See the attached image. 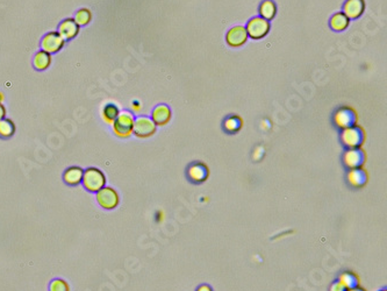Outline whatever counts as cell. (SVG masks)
<instances>
[{
    "label": "cell",
    "mask_w": 387,
    "mask_h": 291,
    "mask_svg": "<svg viewBox=\"0 0 387 291\" xmlns=\"http://www.w3.org/2000/svg\"><path fill=\"white\" fill-rule=\"evenodd\" d=\"M135 118L132 112L122 111L112 123L113 133L120 139H127L133 134Z\"/></svg>",
    "instance_id": "2"
},
{
    "label": "cell",
    "mask_w": 387,
    "mask_h": 291,
    "mask_svg": "<svg viewBox=\"0 0 387 291\" xmlns=\"http://www.w3.org/2000/svg\"><path fill=\"white\" fill-rule=\"evenodd\" d=\"M151 119H153V121L156 123V126L167 125L171 119L170 108L164 104L158 105V106L155 107V110L153 111V117H151Z\"/></svg>",
    "instance_id": "14"
},
{
    "label": "cell",
    "mask_w": 387,
    "mask_h": 291,
    "mask_svg": "<svg viewBox=\"0 0 387 291\" xmlns=\"http://www.w3.org/2000/svg\"><path fill=\"white\" fill-rule=\"evenodd\" d=\"M346 291H365V290H364V289H360V288H358V286H356V288L348 289Z\"/></svg>",
    "instance_id": "31"
},
{
    "label": "cell",
    "mask_w": 387,
    "mask_h": 291,
    "mask_svg": "<svg viewBox=\"0 0 387 291\" xmlns=\"http://www.w3.org/2000/svg\"><path fill=\"white\" fill-rule=\"evenodd\" d=\"M157 130L156 123L153 121V119L149 117H139L134 121V130L133 134H135L137 138L146 139L155 134Z\"/></svg>",
    "instance_id": "5"
},
{
    "label": "cell",
    "mask_w": 387,
    "mask_h": 291,
    "mask_svg": "<svg viewBox=\"0 0 387 291\" xmlns=\"http://www.w3.org/2000/svg\"><path fill=\"white\" fill-rule=\"evenodd\" d=\"M49 291H70V285L63 279H55L49 284Z\"/></svg>",
    "instance_id": "25"
},
{
    "label": "cell",
    "mask_w": 387,
    "mask_h": 291,
    "mask_svg": "<svg viewBox=\"0 0 387 291\" xmlns=\"http://www.w3.org/2000/svg\"><path fill=\"white\" fill-rule=\"evenodd\" d=\"M73 19L76 23L78 24L79 27H85V26H87L92 21L93 14L90 8H79V10L76 12Z\"/></svg>",
    "instance_id": "20"
},
{
    "label": "cell",
    "mask_w": 387,
    "mask_h": 291,
    "mask_svg": "<svg viewBox=\"0 0 387 291\" xmlns=\"http://www.w3.org/2000/svg\"><path fill=\"white\" fill-rule=\"evenodd\" d=\"M197 291H213V290L211 289V286H208V285H201V286H199Z\"/></svg>",
    "instance_id": "29"
},
{
    "label": "cell",
    "mask_w": 387,
    "mask_h": 291,
    "mask_svg": "<svg viewBox=\"0 0 387 291\" xmlns=\"http://www.w3.org/2000/svg\"><path fill=\"white\" fill-rule=\"evenodd\" d=\"M346 290L348 289H346L345 286L341 283V282H335L330 288V291H346Z\"/></svg>",
    "instance_id": "26"
},
{
    "label": "cell",
    "mask_w": 387,
    "mask_h": 291,
    "mask_svg": "<svg viewBox=\"0 0 387 291\" xmlns=\"http://www.w3.org/2000/svg\"><path fill=\"white\" fill-rule=\"evenodd\" d=\"M260 12L263 19L271 20V19H273L275 13H277V7H275L273 2H271V0H265L264 3H262V5L260 7Z\"/></svg>",
    "instance_id": "22"
},
{
    "label": "cell",
    "mask_w": 387,
    "mask_h": 291,
    "mask_svg": "<svg viewBox=\"0 0 387 291\" xmlns=\"http://www.w3.org/2000/svg\"><path fill=\"white\" fill-rule=\"evenodd\" d=\"M382 291H386V290H382Z\"/></svg>",
    "instance_id": "32"
},
{
    "label": "cell",
    "mask_w": 387,
    "mask_h": 291,
    "mask_svg": "<svg viewBox=\"0 0 387 291\" xmlns=\"http://www.w3.org/2000/svg\"><path fill=\"white\" fill-rule=\"evenodd\" d=\"M364 12L363 0H348L344 5V15L348 19H357Z\"/></svg>",
    "instance_id": "13"
},
{
    "label": "cell",
    "mask_w": 387,
    "mask_h": 291,
    "mask_svg": "<svg viewBox=\"0 0 387 291\" xmlns=\"http://www.w3.org/2000/svg\"><path fill=\"white\" fill-rule=\"evenodd\" d=\"M248 39V33L246 27L242 26H236V27L231 28L228 34H227V42L231 47H239L242 46Z\"/></svg>",
    "instance_id": "11"
},
{
    "label": "cell",
    "mask_w": 387,
    "mask_h": 291,
    "mask_svg": "<svg viewBox=\"0 0 387 291\" xmlns=\"http://www.w3.org/2000/svg\"><path fill=\"white\" fill-rule=\"evenodd\" d=\"M97 203L105 210H114L120 204V196L115 189L104 187L97 192Z\"/></svg>",
    "instance_id": "3"
},
{
    "label": "cell",
    "mask_w": 387,
    "mask_h": 291,
    "mask_svg": "<svg viewBox=\"0 0 387 291\" xmlns=\"http://www.w3.org/2000/svg\"><path fill=\"white\" fill-rule=\"evenodd\" d=\"M57 32L60 33L61 37L63 38L65 41H70V40L75 39L79 34V32H81V27L76 23L73 17H66V19H64L60 24L59 28H57Z\"/></svg>",
    "instance_id": "8"
},
{
    "label": "cell",
    "mask_w": 387,
    "mask_h": 291,
    "mask_svg": "<svg viewBox=\"0 0 387 291\" xmlns=\"http://www.w3.org/2000/svg\"><path fill=\"white\" fill-rule=\"evenodd\" d=\"M349 25V19L344 15V13H337L330 19V27L334 30L341 32L344 30Z\"/></svg>",
    "instance_id": "21"
},
{
    "label": "cell",
    "mask_w": 387,
    "mask_h": 291,
    "mask_svg": "<svg viewBox=\"0 0 387 291\" xmlns=\"http://www.w3.org/2000/svg\"><path fill=\"white\" fill-rule=\"evenodd\" d=\"M83 175H84V169L81 168V167H78V166L69 167V168L64 171L63 180L66 184L70 185V187H76V185H79L82 183Z\"/></svg>",
    "instance_id": "12"
},
{
    "label": "cell",
    "mask_w": 387,
    "mask_h": 291,
    "mask_svg": "<svg viewBox=\"0 0 387 291\" xmlns=\"http://www.w3.org/2000/svg\"><path fill=\"white\" fill-rule=\"evenodd\" d=\"M6 114H7V110L5 107V105H4L3 103H0V120H3L4 118H6Z\"/></svg>",
    "instance_id": "27"
},
{
    "label": "cell",
    "mask_w": 387,
    "mask_h": 291,
    "mask_svg": "<svg viewBox=\"0 0 387 291\" xmlns=\"http://www.w3.org/2000/svg\"><path fill=\"white\" fill-rule=\"evenodd\" d=\"M246 29H247L248 37L258 40V39L264 38L265 35L269 33L270 24L268 20L263 19L262 16L252 17V19L249 21Z\"/></svg>",
    "instance_id": "7"
},
{
    "label": "cell",
    "mask_w": 387,
    "mask_h": 291,
    "mask_svg": "<svg viewBox=\"0 0 387 291\" xmlns=\"http://www.w3.org/2000/svg\"><path fill=\"white\" fill-rule=\"evenodd\" d=\"M16 131L15 123L12 119L4 118L0 120V138L2 139H10L14 135Z\"/></svg>",
    "instance_id": "18"
},
{
    "label": "cell",
    "mask_w": 387,
    "mask_h": 291,
    "mask_svg": "<svg viewBox=\"0 0 387 291\" xmlns=\"http://www.w3.org/2000/svg\"><path fill=\"white\" fill-rule=\"evenodd\" d=\"M356 113L354 110L348 108V107H342L339 111L335 113V117H334V120H335V123L337 127H340L342 130L348 129V127H351L355 125L356 122Z\"/></svg>",
    "instance_id": "9"
},
{
    "label": "cell",
    "mask_w": 387,
    "mask_h": 291,
    "mask_svg": "<svg viewBox=\"0 0 387 291\" xmlns=\"http://www.w3.org/2000/svg\"><path fill=\"white\" fill-rule=\"evenodd\" d=\"M65 40L61 37L57 30L47 33L41 40L42 50L49 52V54H57V52L63 49L65 46Z\"/></svg>",
    "instance_id": "4"
},
{
    "label": "cell",
    "mask_w": 387,
    "mask_h": 291,
    "mask_svg": "<svg viewBox=\"0 0 387 291\" xmlns=\"http://www.w3.org/2000/svg\"><path fill=\"white\" fill-rule=\"evenodd\" d=\"M339 282H341V283L343 284L346 289L356 288V286H358V284H359L358 277L356 276L354 272H350V271L343 272V274L340 276Z\"/></svg>",
    "instance_id": "23"
},
{
    "label": "cell",
    "mask_w": 387,
    "mask_h": 291,
    "mask_svg": "<svg viewBox=\"0 0 387 291\" xmlns=\"http://www.w3.org/2000/svg\"><path fill=\"white\" fill-rule=\"evenodd\" d=\"M82 183L87 191L97 193L102 188L106 187V176L104 171L96 167H90L84 170Z\"/></svg>",
    "instance_id": "1"
},
{
    "label": "cell",
    "mask_w": 387,
    "mask_h": 291,
    "mask_svg": "<svg viewBox=\"0 0 387 291\" xmlns=\"http://www.w3.org/2000/svg\"><path fill=\"white\" fill-rule=\"evenodd\" d=\"M364 162H365V154L358 148L349 149L344 154V165L349 169L360 168L364 165Z\"/></svg>",
    "instance_id": "10"
},
{
    "label": "cell",
    "mask_w": 387,
    "mask_h": 291,
    "mask_svg": "<svg viewBox=\"0 0 387 291\" xmlns=\"http://www.w3.org/2000/svg\"><path fill=\"white\" fill-rule=\"evenodd\" d=\"M4 100H5V95H4V92L0 91V103H4Z\"/></svg>",
    "instance_id": "30"
},
{
    "label": "cell",
    "mask_w": 387,
    "mask_h": 291,
    "mask_svg": "<svg viewBox=\"0 0 387 291\" xmlns=\"http://www.w3.org/2000/svg\"><path fill=\"white\" fill-rule=\"evenodd\" d=\"M51 63H52V56L47 51L41 49L34 55L33 65L35 69L39 70V71H44V70H47L49 67H50Z\"/></svg>",
    "instance_id": "15"
},
{
    "label": "cell",
    "mask_w": 387,
    "mask_h": 291,
    "mask_svg": "<svg viewBox=\"0 0 387 291\" xmlns=\"http://www.w3.org/2000/svg\"><path fill=\"white\" fill-rule=\"evenodd\" d=\"M208 176V169L206 166L201 165V163H197L190 167L189 169V177L191 180H193L195 183L204 182Z\"/></svg>",
    "instance_id": "16"
},
{
    "label": "cell",
    "mask_w": 387,
    "mask_h": 291,
    "mask_svg": "<svg viewBox=\"0 0 387 291\" xmlns=\"http://www.w3.org/2000/svg\"><path fill=\"white\" fill-rule=\"evenodd\" d=\"M341 140L349 149L359 148L364 142V132L357 126L348 127L342 132Z\"/></svg>",
    "instance_id": "6"
},
{
    "label": "cell",
    "mask_w": 387,
    "mask_h": 291,
    "mask_svg": "<svg viewBox=\"0 0 387 291\" xmlns=\"http://www.w3.org/2000/svg\"><path fill=\"white\" fill-rule=\"evenodd\" d=\"M119 113H120V110H119L117 105L109 103L107 105H105L104 108H102L101 118L106 123H108V125H112L115 119L118 118Z\"/></svg>",
    "instance_id": "19"
},
{
    "label": "cell",
    "mask_w": 387,
    "mask_h": 291,
    "mask_svg": "<svg viewBox=\"0 0 387 291\" xmlns=\"http://www.w3.org/2000/svg\"><path fill=\"white\" fill-rule=\"evenodd\" d=\"M241 127H242L241 118H238L236 116L229 117L225 121V129L227 132H229V133H235V132L239 131Z\"/></svg>",
    "instance_id": "24"
},
{
    "label": "cell",
    "mask_w": 387,
    "mask_h": 291,
    "mask_svg": "<svg viewBox=\"0 0 387 291\" xmlns=\"http://www.w3.org/2000/svg\"><path fill=\"white\" fill-rule=\"evenodd\" d=\"M348 180L353 187H356V188L363 187L367 180L366 171L363 170L362 168L351 169L348 174Z\"/></svg>",
    "instance_id": "17"
},
{
    "label": "cell",
    "mask_w": 387,
    "mask_h": 291,
    "mask_svg": "<svg viewBox=\"0 0 387 291\" xmlns=\"http://www.w3.org/2000/svg\"><path fill=\"white\" fill-rule=\"evenodd\" d=\"M132 107L134 111H139V110H141V104L139 103V101H134V103L132 104Z\"/></svg>",
    "instance_id": "28"
}]
</instances>
